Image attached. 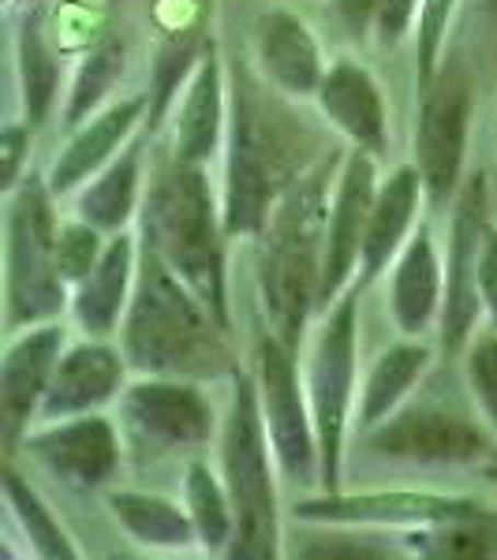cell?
Returning <instances> with one entry per match:
<instances>
[{
	"mask_svg": "<svg viewBox=\"0 0 497 560\" xmlns=\"http://www.w3.org/2000/svg\"><path fill=\"white\" fill-rule=\"evenodd\" d=\"M232 332L210 314L165 258L139 240V277L120 325V351L135 377H232Z\"/></svg>",
	"mask_w": 497,
	"mask_h": 560,
	"instance_id": "obj_1",
	"label": "cell"
},
{
	"mask_svg": "<svg viewBox=\"0 0 497 560\" xmlns=\"http://www.w3.org/2000/svg\"><path fill=\"white\" fill-rule=\"evenodd\" d=\"M333 165L319 161L285 187L274 217L258 236V300L266 325L281 345L300 351L307 322L319 314L325 217Z\"/></svg>",
	"mask_w": 497,
	"mask_h": 560,
	"instance_id": "obj_2",
	"label": "cell"
},
{
	"mask_svg": "<svg viewBox=\"0 0 497 560\" xmlns=\"http://www.w3.org/2000/svg\"><path fill=\"white\" fill-rule=\"evenodd\" d=\"M224 217L213 202L206 168L169 161L153 176L142 206V243H150L165 266L210 306V314L232 332L229 266H224Z\"/></svg>",
	"mask_w": 497,
	"mask_h": 560,
	"instance_id": "obj_3",
	"label": "cell"
},
{
	"mask_svg": "<svg viewBox=\"0 0 497 560\" xmlns=\"http://www.w3.org/2000/svg\"><path fill=\"white\" fill-rule=\"evenodd\" d=\"M229 382V411L221 419V471L236 504V527L221 560H281L277 464L262 422L255 374L236 370Z\"/></svg>",
	"mask_w": 497,
	"mask_h": 560,
	"instance_id": "obj_4",
	"label": "cell"
},
{
	"mask_svg": "<svg viewBox=\"0 0 497 560\" xmlns=\"http://www.w3.org/2000/svg\"><path fill=\"white\" fill-rule=\"evenodd\" d=\"M4 213V329L8 337L45 322H60L71 288L57 269V213L42 176L26 173L8 191Z\"/></svg>",
	"mask_w": 497,
	"mask_h": 560,
	"instance_id": "obj_5",
	"label": "cell"
},
{
	"mask_svg": "<svg viewBox=\"0 0 497 560\" xmlns=\"http://www.w3.org/2000/svg\"><path fill=\"white\" fill-rule=\"evenodd\" d=\"M359 292L356 284L319 314L307 359V396L322 453V490H340L345 441L356 427V366H359Z\"/></svg>",
	"mask_w": 497,
	"mask_h": 560,
	"instance_id": "obj_6",
	"label": "cell"
},
{
	"mask_svg": "<svg viewBox=\"0 0 497 560\" xmlns=\"http://www.w3.org/2000/svg\"><path fill=\"white\" fill-rule=\"evenodd\" d=\"M292 179L285 176L277 139L262 124V113L251 102L247 86H232L221 191V217L229 240H258L266 232L269 217H274L277 198L285 195V187Z\"/></svg>",
	"mask_w": 497,
	"mask_h": 560,
	"instance_id": "obj_7",
	"label": "cell"
},
{
	"mask_svg": "<svg viewBox=\"0 0 497 560\" xmlns=\"http://www.w3.org/2000/svg\"><path fill=\"white\" fill-rule=\"evenodd\" d=\"M296 355L288 345L262 329L255 345V388L258 408L266 422V438L274 448L277 475L292 486H319L322 490V453L319 430H314L311 396H307V377H300Z\"/></svg>",
	"mask_w": 497,
	"mask_h": 560,
	"instance_id": "obj_8",
	"label": "cell"
},
{
	"mask_svg": "<svg viewBox=\"0 0 497 560\" xmlns=\"http://www.w3.org/2000/svg\"><path fill=\"white\" fill-rule=\"evenodd\" d=\"M124 441L142 456H198L217 433L210 396L192 377H135L120 400Z\"/></svg>",
	"mask_w": 497,
	"mask_h": 560,
	"instance_id": "obj_9",
	"label": "cell"
},
{
	"mask_svg": "<svg viewBox=\"0 0 497 560\" xmlns=\"http://www.w3.org/2000/svg\"><path fill=\"white\" fill-rule=\"evenodd\" d=\"M486 217V179L472 176L460 187L453 202V224H449V255H446V303H441L438 345L446 355H460L478 332L483 306V250L490 236Z\"/></svg>",
	"mask_w": 497,
	"mask_h": 560,
	"instance_id": "obj_10",
	"label": "cell"
},
{
	"mask_svg": "<svg viewBox=\"0 0 497 560\" xmlns=\"http://www.w3.org/2000/svg\"><path fill=\"white\" fill-rule=\"evenodd\" d=\"M486 501L464 493L430 490H319L292 504V520L303 527H356V530H419L441 520H456Z\"/></svg>",
	"mask_w": 497,
	"mask_h": 560,
	"instance_id": "obj_11",
	"label": "cell"
},
{
	"mask_svg": "<svg viewBox=\"0 0 497 560\" xmlns=\"http://www.w3.org/2000/svg\"><path fill=\"white\" fill-rule=\"evenodd\" d=\"M363 445L378 459L401 464L464 467L494 456V433L483 419L464 411H449L438 404H404L393 419L363 433Z\"/></svg>",
	"mask_w": 497,
	"mask_h": 560,
	"instance_id": "obj_12",
	"label": "cell"
},
{
	"mask_svg": "<svg viewBox=\"0 0 497 560\" xmlns=\"http://www.w3.org/2000/svg\"><path fill=\"white\" fill-rule=\"evenodd\" d=\"M26 456L76 493L105 490L124 464V430L105 411L38 422L23 438Z\"/></svg>",
	"mask_w": 497,
	"mask_h": 560,
	"instance_id": "obj_13",
	"label": "cell"
},
{
	"mask_svg": "<svg viewBox=\"0 0 497 560\" xmlns=\"http://www.w3.org/2000/svg\"><path fill=\"white\" fill-rule=\"evenodd\" d=\"M378 158L351 147L340 161V173L333 179L330 217H325V258H322V288H319V314L330 311L340 295L356 284L359 258H363L367 221L378 198Z\"/></svg>",
	"mask_w": 497,
	"mask_h": 560,
	"instance_id": "obj_14",
	"label": "cell"
},
{
	"mask_svg": "<svg viewBox=\"0 0 497 560\" xmlns=\"http://www.w3.org/2000/svg\"><path fill=\"white\" fill-rule=\"evenodd\" d=\"M65 348V322H45L8 337L4 359H0V430H4L8 459L15 456L26 433L38 427L45 393H49Z\"/></svg>",
	"mask_w": 497,
	"mask_h": 560,
	"instance_id": "obj_15",
	"label": "cell"
},
{
	"mask_svg": "<svg viewBox=\"0 0 497 560\" xmlns=\"http://www.w3.org/2000/svg\"><path fill=\"white\" fill-rule=\"evenodd\" d=\"M467 120H472V94L460 79L434 83L423 97L419 128H415V161L423 176V191L430 206L456 202L467 161Z\"/></svg>",
	"mask_w": 497,
	"mask_h": 560,
	"instance_id": "obj_16",
	"label": "cell"
},
{
	"mask_svg": "<svg viewBox=\"0 0 497 560\" xmlns=\"http://www.w3.org/2000/svg\"><path fill=\"white\" fill-rule=\"evenodd\" d=\"M153 97L150 94H131V97H116L108 102L102 113H94L83 128L71 131V139L65 142V150L57 153L49 168V191L53 198L76 195L94 179L108 161L116 158L128 142L147 128L150 120Z\"/></svg>",
	"mask_w": 497,
	"mask_h": 560,
	"instance_id": "obj_17",
	"label": "cell"
},
{
	"mask_svg": "<svg viewBox=\"0 0 497 560\" xmlns=\"http://www.w3.org/2000/svg\"><path fill=\"white\" fill-rule=\"evenodd\" d=\"M128 382H131V366L120 348H113L108 340H94V337L76 340V345H68L65 355H60L38 422H57V419H76V415L105 411L108 404L120 400Z\"/></svg>",
	"mask_w": 497,
	"mask_h": 560,
	"instance_id": "obj_18",
	"label": "cell"
},
{
	"mask_svg": "<svg viewBox=\"0 0 497 560\" xmlns=\"http://www.w3.org/2000/svg\"><path fill=\"white\" fill-rule=\"evenodd\" d=\"M322 116L333 124L356 150L385 158L390 150V113L378 79L359 60L340 57L325 68V79L314 94Z\"/></svg>",
	"mask_w": 497,
	"mask_h": 560,
	"instance_id": "obj_19",
	"label": "cell"
},
{
	"mask_svg": "<svg viewBox=\"0 0 497 560\" xmlns=\"http://www.w3.org/2000/svg\"><path fill=\"white\" fill-rule=\"evenodd\" d=\"M139 277V240L131 232L108 236L102 261L71 288V322L83 337L108 340L120 332Z\"/></svg>",
	"mask_w": 497,
	"mask_h": 560,
	"instance_id": "obj_20",
	"label": "cell"
},
{
	"mask_svg": "<svg viewBox=\"0 0 497 560\" xmlns=\"http://www.w3.org/2000/svg\"><path fill=\"white\" fill-rule=\"evenodd\" d=\"M224 135H229V86H224L221 52L210 42L187 79L184 102L176 105L173 158L206 168L224 147Z\"/></svg>",
	"mask_w": 497,
	"mask_h": 560,
	"instance_id": "obj_21",
	"label": "cell"
},
{
	"mask_svg": "<svg viewBox=\"0 0 497 560\" xmlns=\"http://www.w3.org/2000/svg\"><path fill=\"white\" fill-rule=\"evenodd\" d=\"M255 57L262 75L288 97H314L325 79V57L303 15L274 8L255 23Z\"/></svg>",
	"mask_w": 497,
	"mask_h": 560,
	"instance_id": "obj_22",
	"label": "cell"
},
{
	"mask_svg": "<svg viewBox=\"0 0 497 560\" xmlns=\"http://www.w3.org/2000/svg\"><path fill=\"white\" fill-rule=\"evenodd\" d=\"M441 303H446V258L438 255L430 224L419 221V229L412 232V240L393 261L390 311L396 329L419 340L423 332L438 329Z\"/></svg>",
	"mask_w": 497,
	"mask_h": 560,
	"instance_id": "obj_23",
	"label": "cell"
},
{
	"mask_svg": "<svg viewBox=\"0 0 497 560\" xmlns=\"http://www.w3.org/2000/svg\"><path fill=\"white\" fill-rule=\"evenodd\" d=\"M423 202H427V191H423V176L415 165H401L390 179H382L363 236V258H359V277H356L359 292H367L385 269H393L404 243L419 229Z\"/></svg>",
	"mask_w": 497,
	"mask_h": 560,
	"instance_id": "obj_24",
	"label": "cell"
},
{
	"mask_svg": "<svg viewBox=\"0 0 497 560\" xmlns=\"http://www.w3.org/2000/svg\"><path fill=\"white\" fill-rule=\"evenodd\" d=\"M142 150H147V128L135 135L83 191H76V217L102 229L105 236L128 232L142 202Z\"/></svg>",
	"mask_w": 497,
	"mask_h": 560,
	"instance_id": "obj_25",
	"label": "cell"
},
{
	"mask_svg": "<svg viewBox=\"0 0 497 560\" xmlns=\"http://www.w3.org/2000/svg\"><path fill=\"white\" fill-rule=\"evenodd\" d=\"M434 351L423 340H401V345L385 348L382 355L370 363L367 382L359 388V404H356V430L370 433L374 427H382L385 419H393L396 411L408 404L412 388L423 382V374L430 370Z\"/></svg>",
	"mask_w": 497,
	"mask_h": 560,
	"instance_id": "obj_26",
	"label": "cell"
},
{
	"mask_svg": "<svg viewBox=\"0 0 497 560\" xmlns=\"http://www.w3.org/2000/svg\"><path fill=\"white\" fill-rule=\"evenodd\" d=\"M108 512L120 523L124 535L135 546L150 549V553H187V549L198 546L187 504L173 501V497L147 490H113L108 493Z\"/></svg>",
	"mask_w": 497,
	"mask_h": 560,
	"instance_id": "obj_27",
	"label": "cell"
},
{
	"mask_svg": "<svg viewBox=\"0 0 497 560\" xmlns=\"http://www.w3.org/2000/svg\"><path fill=\"white\" fill-rule=\"evenodd\" d=\"M4 501L12 527L20 530L23 549L31 560H83L71 530L53 516V509L45 504V497L34 490L31 478H23L8 459L4 467Z\"/></svg>",
	"mask_w": 497,
	"mask_h": 560,
	"instance_id": "obj_28",
	"label": "cell"
},
{
	"mask_svg": "<svg viewBox=\"0 0 497 560\" xmlns=\"http://www.w3.org/2000/svg\"><path fill=\"white\" fill-rule=\"evenodd\" d=\"M401 538L412 560H497V509L483 504L467 516L404 530Z\"/></svg>",
	"mask_w": 497,
	"mask_h": 560,
	"instance_id": "obj_29",
	"label": "cell"
},
{
	"mask_svg": "<svg viewBox=\"0 0 497 560\" xmlns=\"http://www.w3.org/2000/svg\"><path fill=\"white\" fill-rule=\"evenodd\" d=\"M184 504H187V516L195 523L198 549L221 557L232 538V527H236V504H232V490L224 482V471H213L203 456L187 459Z\"/></svg>",
	"mask_w": 497,
	"mask_h": 560,
	"instance_id": "obj_30",
	"label": "cell"
},
{
	"mask_svg": "<svg viewBox=\"0 0 497 560\" xmlns=\"http://www.w3.org/2000/svg\"><path fill=\"white\" fill-rule=\"evenodd\" d=\"M15 57H20V90H23V124L42 128L49 120V108L57 102V57H53L49 42L42 34V15L26 12L20 26V42H15Z\"/></svg>",
	"mask_w": 497,
	"mask_h": 560,
	"instance_id": "obj_31",
	"label": "cell"
},
{
	"mask_svg": "<svg viewBox=\"0 0 497 560\" xmlns=\"http://www.w3.org/2000/svg\"><path fill=\"white\" fill-rule=\"evenodd\" d=\"M124 71V42L116 34H102L90 49L83 52L76 68V79H71V94L65 105V128L76 131L83 128L94 113H102V102L108 97V90L116 86Z\"/></svg>",
	"mask_w": 497,
	"mask_h": 560,
	"instance_id": "obj_32",
	"label": "cell"
},
{
	"mask_svg": "<svg viewBox=\"0 0 497 560\" xmlns=\"http://www.w3.org/2000/svg\"><path fill=\"white\" fill-rule=\"evenodd\" d=\"M464 382L478 419L497 438V329L475 332V340L464 348Z\"/></svg>",
	"mask_w": 497,
	"mask_h": 560,
	"instance_id": "obj_33",
	"label": "cell"
},
{
	"mask_svg": "<svg viewBox=\"0 0 497 560\" xmlns=\"http://www.w3.org/2000/svg\"><path fill=\"white\" fill-rule=\"evenodd\" d=\"M108 247V236L94 224H86L83 217H71V221L57 224V269L65 277L68 288H76L90 269L102 261Z\"/></svg>",
	"mask_w": 497,
	"mask_h": 560,
	"instance_id": "obj_34",
	"label": "cell"
},
{
	"mask_svg": "<svg viewBox=\"0 0 497 560\" xmlns=\"http://www.w3.org/2000/svg\"><path fill=\"white\" fill-rule=\"evenodd\" d=\"M453 12L456 0H423L419 12V26H415V75H419V86L430 90L438 83L441 71V49H446L449 26H453Z\"/></svg>",
	"mask_w": 497,
	"mask_h": 560,
	"instance_id": "obj_35",
	"label": "cell"
},
{
	"mask_svg": "<svg viewBox=\"0 0 497 560\" xmlns=\"http://www.w3.org/2000/svg\"><path fill=\"white\" fill-rule=\"evenodd\" d=\"M296 560H390V553L356 527H311Z\"/></svg>",
	"mask_w": 497,
	"mask_h": 560,
	"instance_id": "obj_36",
	"label": "cell"
},
{
	"mask_svg": "<svg viewBox=\"0 0 497 560\" xmlns=\"http://www.w3.org/2000/svg\"><path fill=\"white\" fill-rule=\"evenodd\" d=\"M423 0H382L374 15V34L382 45H401L419 26Z\"/></svg>",
	"mask_w": 497,
	"mask_h": 560,
	"instance_id": "obj_37",
	"label": "cell"
},
{
	"mask_svg": "<svg viewBox=\"0 0 497 560\" xmlns=\"http://www.w3.org/2000/svg\"><path fill=\"white\" fill-rule=\"evenodd\" d=\"M31 124H8L4 135H0V187L15 191L23 184V161L31 153Z\"/></svg>",
	"mask_w": 497,
	"mask_h": 560,
	"instance_id": "obj_38",
	"label": "cell"
},
{
	"mask_svg": "<svg viewBox=\"0 0 497 560\" xmlns=\"http://www.w3.org/2000/svg\"><path fill=\"white\" fill-rule=\"evenodd\" d=\"M483 306L490 329H497V229H490L483 250Z\"/></svg>",
	"mask_w": 497,
	"mask_h": 560,
	"instance_id": "obj_39",
	"label": "cell"
},
{
	"mask_svg": "<svg viewBox=\"0 0 497 560\" xmlns=\"http://www.w3.org/2000/svg\"><path fill=\"white\" fill-rule=\"evenodd\" d=\"M378 4H382V0H337V12H340V20H345L348 31L363 38L367 31H374Z\"/></svg>",
	"mask_w": 497,
	"mask_h": 560,
	"instance_id": "obj_40",
	"label": "cell"
},
{
	"mask_svg": "<svg viewBox=\"0 0 497 560\" xmlns=\"http://www.w3.org/2000/svg\"><path fill=\"white\" fill-rule=\"evenodd\" d=\"M0 560H31V557H23V553H20V546H15V541L8 538V541H4V557H0Z\"/></svg>",
	"mask_w": 497,
	"mask_h": 560,
	"instance_id": "obj_41",
	"label": "cell"
},
{
	"mask_svg": "<svg viewBox=\"0 0 497 560\" xmlns=\"http://www.w3.org/2000/svg\"><path fill=\"white\" fill-rule=\"evenodd\" d=\"M128 560H161V557H128Z\"/></svg>",
	"mask_w": 497,
	"mask_h": 560,
	"instance_id": "obj_42",
	"label": "cell"
},
{
	"mask_svg": "<svg viewBox=\"0 0 497 560\" xmlns=\"http://www.w3.org/2000/svg\"><path fill=\"white\" fill-rule=\"evenodd\" d=\"M490 467H497V448H494V456H490Z\"/></svg>",
	"mask_w": 497,
	"mask_h": 560,
	"instance_id": "obj_43",
	"label": "cell"
},
{
	"mask_svg": "<svg viewBox=\"0 0 497 560\" xmlns=\"http://www.w3.org/2000/svg\"><path fill=\"white\" fill-rule=\"evenodd\" d=\"M490 12H494V15H497V0H490Z\"/></svg>",
	"mask_w": 497,
	"mask_h": 560,
	"instance_id": "obj_44",
	"label": "cell"
}]
</instances>
